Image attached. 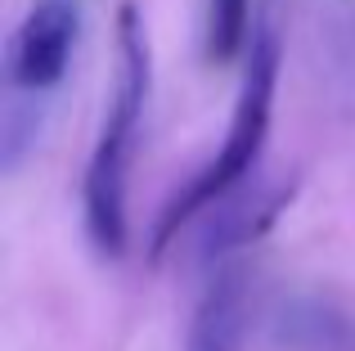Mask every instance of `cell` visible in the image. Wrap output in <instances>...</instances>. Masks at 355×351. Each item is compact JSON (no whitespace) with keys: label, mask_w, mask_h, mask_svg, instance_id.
<instances>
[{"label":"cell","mask_w":355,"mask_h":351,"mask_svg":"<svg viewBox=\"0 0 355 351\" xmlns=\"http://www.w3.org/2000/svg\"><path fill=\"white\" fill-rule=\"evenodd\" d=\"M293 194H297V176L252 185V189H248V180H243L239 189H230L220 203H211V207L202 212L198 262H220V257L248 248L252 239H261L279 221V212L293 203Z\"/></svg>","instance_id":"4"},{"label":"cell","mask_w":355,"mask_h":351,"mask_svg":"<svg viewBox=\"0 0 355 351\" xmlns=\"http://www.w3.org/2000/svg\"><path fill=\"white\" fill-rule=\"evenodd\" d=\"M279 23H275V9L257 14L252 23V41H248V63H243V86H239V99H234V117H230V131H225V144L220 153L207 162L171 203L166 212L157 216L153 225V257H162V248L189 225L193 216L220 203L230 189H239L243 180L252 176V162L257 153L266 149V135H270V108H275V81H279Z\"/></svg>","instance_id":"2"},{"label":"cell","mask_w":355,"mask_h":351,"mask_svg":"<svg viewBox=\"0 0 355 351\" xmlns=\"http://www.w3.org/2000/svg\"><path fill=\"white\" fill-rule=\"evenodd\" d=\"M81 32V14L72 0H36L14 27L5 50V77L18 95H41V90L59 86L68 72L72 45Z\"/></svg>","instance_id":"3"},{"label":"cell","mask_w":355,"mask_h":351,"mask_svg":"<svg viewBox=\"0 0 355 351\" xmlns=\"http://www.w3.org/2000/svg\"><path fill=\"white\" fill-rule=\"evenodd\" d=\"M117 95L113 108L104 117V131L95 140V153L86 162V176H81V216H86V234L95 243L99 257L117 262L126 257L130 243V225H126V171H130V144H135V126L144 117L148 104V72H153V59H148V36L144 23H139L135 5H121L117 14Z\"/></svg>","instance_id":"1"},{"label":"cell","mask_w":355,"mask_h":351,"mask_svg":"<svg viewBox=\"0 0 355 351\" xmlns=\"http://www.w3.org/2000/svg\"><path fill=\"white\" fill-rule=\"evenodd\" d=\"M243 325H248V280L239 266H230L207 284L198 311H193L189 351H239Z\"/></svg>","instance_id":"5"},{"label":"cell","mask_w":355,"mask_h":351,"mask_svg":"<svg viewBox=\"0 0 355 351\" xmlns=\"http://www.w3.org/2000/svg\"><path fill=\"white\" fill-rule=\"evenodd\" d=\"M252 0H207V32H202V45H207L211 63H230L239 54H248L252 41Z\"/></svg>","instance_id":"6"},{"label":"cell","mask_w":355,"mask_h":351,"mask_svg":"<svg viewBox=\"0 0 355 351\" xmlns=\"http://www.w3.org/2000/svg\"><path fill=\"white\" fill-rule=\"evenodd\" d=\"M36 135H41V113L14 95L5 104V117H0V162H5V171H18V162L36 149Z\"/></svg>","instance_id":"7"}]
</instances>
